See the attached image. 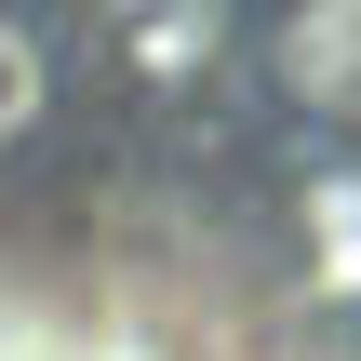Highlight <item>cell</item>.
I'll return each instance as SVG.
<instances>
[{"instance_id": "obj_1", "label": "cell", "mask_w": 361, "mask_h": 361, "mask_svg": "<svg viewBox=\"0 0 361 361\" xmlns=\"http://www.w3.org/2000/svg\"><path fill=\"white\" fill-rule=\"evenodd\" d=\"M40 121H54V27H40L27 0H0V161H13Z\"/></svg>"}]
</instances>
